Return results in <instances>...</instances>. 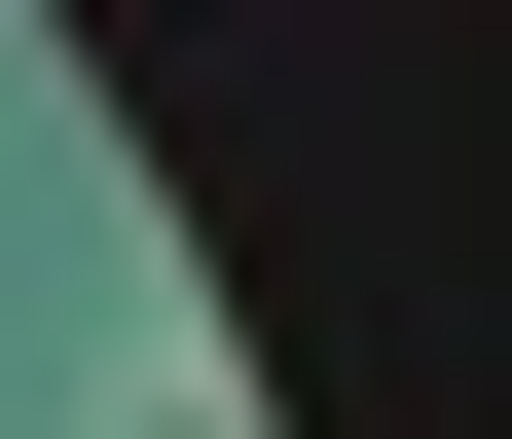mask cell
<instances>
[{
	"label": "cell",
	"instance_id": "6da1fadb",
	"mask_svg": "<svg viewBox=\"0 0 512 439\" xmlns=\"http://www.w3.org/2000/svg\"><path fill=\"white\" fill-rule=\"evenodd\" d=\"M74 439H256V366L183 330V257H110V366H74Z\"/></svg>",
	"mask_w": 512,
	"mask_h": 439
}]
</instances>
